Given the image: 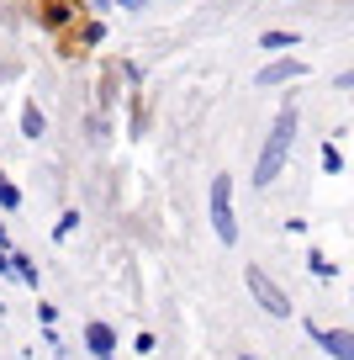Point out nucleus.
<instances>
[{"mask_svg":"<svg viewBox=\"0 0 354 360\" xmlns=\"http://www.w3.org/2000/svg\"><path fill=\"white\" fill-rule=\"evenodd\" d=\"M301 75H307L301 58H275V64L259 69V85H286V79H301Z\"/></svg>","mask_w":354,"mask_h":360,"instance_id":"nucleus-5","label":"nucleus"},{"mask_svg":"<svg viewBox=\"0 0 354 360\" xmlns=\"http://www.w3.org/2000/svg\"><path fill=\"white\" fill-rule=\"evenodd\" d=\"M43 127H48L43 112H37V106H27V112H22V133H27V138H43Z\"/></svg>","mask_w":354,"mask_h":360,"instance_id":"nucleus-9","label":"nucleus"},{"mask_svg":"<svg viewBox=\"0 0 354 360\" xmlns=\"http://www.w3.org/2000/svg\"><path fill=\"white\" fill-rule=\"evenodd\" d=\"M122 6H138V0H122Z\"/></svg>","mask_w":354,"mask_h":360,"instance_id":"nucleus-14","label":"nucleus"},{"mask_svg":"<svg viewBox=\"0 0 354 360\" xmlns=\"http://www.w3.org/2000/svg\"><path fill=\"white\" fill-rule=\"evenodd\" d=\"M322 169H328V175H339V169H343V154H339V148H322Z\"/></svg>","mask_w":354,"mask_h":360,"instance_id":"nucleus-12","label":"nucleus"},{"mask_svg":"<svg viewBox=\"0 0 354 360\" xmlns=\"http://www.w3.org/2000/svg\"><path fill=\"white\" fill-rule=\"evenodd\" d=\"M259 48H296V32H265Z\"/></svg>","mask_w":354,"mask_h":360,"instance_id":"nucleus-11","label":"nucleus"},{"mask_svg":"<svg viewBox=\"0 0 354 360\" xmlns=\"http://www.w3.org/2000/svg\"><path fill=\"white\" fill-rule=\"evenodd\" d=\"M16 207H22V191H16L6 175H0V212H16Z\"/></svg>","mask_w":354,"mask_h":360,"instance_id":"nucleus-8","label":"nucleus"},{"mask_svg":"<svg viewBox=\"0 0 354 360\" xmlns=\"http://www.w3.org/2000/svg\"><path fill=\"white\" fill-rule=\"evenodd\" d=\"M291 138H296V106H280L275 127H270V138H265V154H259V165H254V186H270V180L280 175V165H286V154H291Z\"/></svg>","mask_w":354,"mask_h":360,"instance_id":"nucleus-1","label":"nucleus"},{"mask_svg":"<svg viewBox=\"0 0 354 360\" xmlns=\"http://www.w3.org/2000/svg\"><path fill=\"white\" fill-rule=\"evenodd\" d=\"M244 281H249V292L259 297V307H265L270 318H291V297L280 292V286L270 281V276H265L259 265H249V270H244Z\"/></svg>","mask_w":354,"mask_h":360,"instance_id":"nucleus-3","label":"nucleus"},{"mask_svg":"<svg viewBox=\"0 0 354 360\" xmlns=\"http://www.w3.org/2000/svg\"><path fill=\"white\" fill-rule=\"evenodd\" d=\"M211 228L222 244H238V223H232V175L211 180Z\"/></svg>","mask_w":354,"mask_h":360,"instance_id":"nucleus-2","label":"nucleus"},{"mask_svg":"<svg viewBox=\"0 0 354 360\" xmlns=\"http://www.w3.org/2000/svg\"><path fill=\"white\" fill-rule=\"evenodd\" d=\"M339 85H343V90H354V69H349V75H339Z\"/></svg>","mask_w":354,"mask_h":360,"instance_id":"nucleus-13","label":"nucleus"},{"mask_svg":"<svg viewBox=\"0 0 354 360\" xmlns=\"http://www.w3.org/2000/svg\"><path fill=\"white\" fill-rule=\"evenodd\" d=\"M11 276H16V281H27V286H37V265L27 255H11Z\"/></svg>","mask_w":354,"mask_h":360,"instance_id":"nucleus-7","label":"nucleus"},{"mask_svg":"<svg viewBox=\"0 0 354 360\" xmlns=\"http://www.w3.org/2000/svg\"><path fill=\"white\" fill-rule=\"evenodd\" d=\"M85 345H90V355H96V360H117V334H111L106 323H90L85 328Z\"/></svg>","mask_w":354,"mask_h":360,"instance_id":"nucleus-6","label":"nucleus"},{"mask_svg":"<svg viewBox=\"0 0 354 360\" xmlns=\"http://www.w3.org/2000/svg\"><path fill=\"white\" fill-rule=\"evenodd\" d=\"M74 228H79V212H64V217H58V223H53V238H58V244H64V238L74 233Z\"/></svg>","mask_w":354,"mask_h":360,"instance_id":"nucleus-10","label":"nucleus"},{"mask_svg":"<svg viewBox=\"0 0 354 360\" xmlns=\"http://www.w3.org/2000/svg\"><path fill=\"white\" fill-rule=\"evenodd\" d=\"M312 339H317L328 355H339V360H354V334L349 328H312Z\"/></svg>","mask_w":354,"mask_h":360,"instance_id":"nucleus-4","label":"nucleus"}]
</instances>
